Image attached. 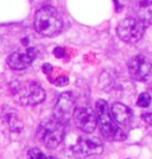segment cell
I'll list each match as a JSON object with an SVG mask.
<instances>
[{
  "label": "cell",
  "instance_id": "cell-1",
  "mask_svg": "<svg viewBox=\"0 0 152 159\" xmlns=\"http://www.w3.org/2000/svg\"><path fill=\"white\" fill-rule=\"evenodd\" d=\"M14 101L20 106H36L45 99V92L36 81H16L11 86Z\"/></svg>",
  "mask_w": 152,
  "mask_h": 159
},
{
  "label": "cell",
  "instance_id": "cell-2",
  "mask_svg": "<svg viewBox=\"0 0 152 159\" xmlns=\"http://www.w3.org/2000/svg\"><path fill=\"white\" fill-rule=\"evenodd\" d=\"M98 124L100 126L101 134L104 138L111 141H122L126 139L125 132L119 127V125L113 119L112 113L109 112L108 105L105 100H99L95 106Z\"/></svg>",
  "mask_w": 152,
  "mask_h": 159
},
{
  "label": "cell",
  "instance_id": "cell-3",
  "mask_svg": "<svg viewBox=\"0 0 152 159\" xmlns=\"http://www.w3.org/2000/svg\"><path fill=\"white\" fill-rule=\"evenodd\" d=\"M63 25L60 12L53 6H43L35 16L36 31L46 37H53L61 31Z\"/></svg>",
  "mask_w": 152,
  "mask_h": 159
},
{
  "label": "cell",
  "instance_id": "cell-4",
  "mask_svg": "<svg viewBox=\"0 0 152 159\" xmlns=\"http://www.w3.org/2000/svg\"><path fill=\"white\" fill-rule=\"evenodd\" d=\"M66 135V127L55 118L40 122L37 129V137L40 143L48 148H56L62 143Z\"/></svg>",
  "mask_w": 152,
  "mask_h": 159
},
{
  "label": "cell",
  "instance_id": "cell-5",
  "mask_svg": "<svg viewBox=\"0 0 152 159\" xmlns=\"http://www.w3.org/2000/svg\"><path fill=\"white\" fill-rule=\"evenodd\" d=\"M147 25L137 17H127L118 24L117 33L121 40L128 44H136L143 38Z\"/></svg>",
  "mask_w": 152,
  "mask_h": 159
},
{
  "label": "cell",
  "instance_id": "cell-6",
  "mask_svg": "<svg viewBox=\"0 0 152 159\" xmlns=\"http://www.w3.org/2000/svg\"><path fill=\"white\" fill-rule=\"evenodd\" d=\"M76 109V100L71 92L62 93L57 99V102L53 107V118L66 124L73 118Z\"/></svg>",
  "mask_w": 152,
  "mask_h": 159
},
{
  "label": "cell",
  "instance_id": "cell-7",
  "mask_svg": "<svg viewBox=\"0 0 152 159\" xmlns=\"http://www.w3.org/2000/svg\"><path fill=\"white\" fill-rule=\"evenodd\" d=\"M104 151V145L101 140L89 135L80 137L76 144L71 147V152L77 157H89L101 154Z\"/></svg>",
  "mask_w": 152,
  "mask_h": 159
},
{
  "label": "cell",
  "instance_id": "cell-8",
  "mask_svg": "<svg viewBox=\"0 0 152 159\" xmlns=\"http://www.w3.org/2000/svg\"><path fill=\"white\" fill-rule=\"evenodd\" d=\"M73 119L76 127L85 133H92L98 125L96 113L89 107L76 108L73 115Z\"/></svg>",
  "mask_w": 152,
  "mask_h": 159
},
{
  "label": "cell",
  "instance_id": "cell-9",
  "mask_svg": "<svg viewBox=\"0 0 152 159\" xmlns=\"http://www.w3.org/2000/svg\"><path fill=\"white\" fill-rule=\"evenodd\" d=\"M128 71L133 80L145 81L151 74L152 66L144 55H137L128 61Z\"/></svg>",
  "mask_w": 152,
  "mask_h": 159
},
{
  "label": "cell",
  "instance_id": "cell-10",
  "mask_svg": "<svg viewBox=\"0 0 152 159\" xmlns=\"http://www.w3.org/2000/svg\"><path fill=\"white\" fill-rule=\"evenodd\" d=\"M37 49L36 48H29L24 52L16 51L7 58V64L13 70H23L32 63L37 57Z\"/></svg>",
  "mask_w": 152,
  "mask_h": 159
},
{
  "label": "cell",
  "instance_id": "cell-11",
  "mask_svg": "<svg viewBox=\"0 0 152 159\" xmlns=\"http://www.w3.org/2000/svg\"><path fill=\"white\" fill-rule=\"evenodd\" d=\"M0 118L6 122L8 128L13 132H20L23 128V121L16 109L4 106L0 108Z\"/></svg>",
  "mask_w": 152,
  "mask_h": 159
},
{
  "label": "cell",
  "instance_id": "cell-12",
  "mask_svg": "<svg viewBox=\"0 0 152 159\" xmlns=\"http://www.w3.org/2000/svg\"><path fill=\"white\" fill-rule=\"evenodd\" d=\"M111 113H112L113 119L115 120L118 125H127L132 119V111L120 102L113 103Z\"/></svg>",
  "mask_w": 152,
  "mask_h": 159
},
{
  "label": "cell",
  "instance_id": "cell-13",
  "mask_svg": "<svg viewBox=\"0 0 152 159\" xmlns=\"http://www.w3.org/2000/svg\"><path fill=\"white\" fill-rule=\"evenodd\" d=\"M137 18L141 20L145 25L152 24V1L151 0H139L136 7Z\"/></svg>",
  "mask_w": 152,
  "mask_h": 159
},
{
  "label": "cell",
  "instance_id": "cell-14",
  "mask_svg": "<svg viewBox=\"0 0 152 159\" xmlns=\"http://www.w3.org/2000/svg\"><path fill=\"white\" fill-rule=\"evenodd\" d=\"M151 95L149 93H141L138 96L137 100V106L141 107V108H147V107L151 105Z\"/></svg>",
  "mask_w": 152,
  "mask_h": 159
},
{
  "label": "cell",
  "instance_id": "cell-15",
  "mask_svg": "<svg viewBox=\"0 0 152 159\" xmlns=\"http://www.w3.org/2000/svg\"><path fill=\"white\" fill-rule=\"evenodd\" d=\"M27 156H29V159H55L53 157H46L45 154L42 152L40 150H38V148H31V150H29Z\"/></svg>",
  "mask_w": 152,
  "mask_h": 159
},
{
  "label": "cell",
  "instance_id": "cell-16",
  "mask_svg": "<svg viewBox=\"0 0 152 159\" xmlns=\"http://www.w3.org/2000/svg\"><path fill=\"white\" fill-rule=\"evenodd\" d=\"M143 119H144V121L145 122H147V124H151L152 125V111H146V112L143 113Z\"/></svg>",
  "mask_w": 152,
  "mask_h": 159
},
{
  "label": "cell",
  "instance_id": "cell-17",
  "mask_svg": "<svg viewBox=\"0 0 152 159\" xmlns=\"http://www.w3.org/2000/svg\"><path fill=\"white\" fill-rule=\"evenodd\" d=\"M55 84L56 86H66V84H68V77H60V79H57L56 81H55Z\"/></svg>",
  "mask_w": 152,
  "mask_h": 159
},
{
  "label": "cell",
  "instance_id": "cell-18",
  "mask_svg": "<svg viewBox=\"0 0 152 159\" xmlns=\"http://www.w3.org/2000/svg\"><path fill=\"white\" fill-rule=\"evenodd\" d=\"M53 53H55V56H56V57H63V55H64V50H63L62 48H55Z\"/></svg>",
  "mask_w": 152,
  "mask_h": 159
},
{
  "label": "cell",
  "instance_id": "cell-19",
  "mask_svg": "<svg viewBox=\"0 0 152 159\" xmlns=\"http://www.w3.org/2000/svg\"><path fill=\"white\" fill-rule=\"evenodd\" d=\"M43 70H44V73H45V74L50 73V71L53 70V66H51V64H44V66H43Z\"/></svg>",
  "mask_w": 152,
  "mask_h": 159
}]
</instances>
